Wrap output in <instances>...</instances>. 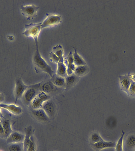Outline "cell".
<instances>
[{"instance_id":"6da1fadb","label":"cell","mask_w":135,"mask_h":151,"mask_svg":"<svg viewBox=\"0 0 135 151\" xmlns=\"http://www.w3.org/2000/svg\"><path fill=\"white\" fill-rule=\"evenodd\" d=\"M36 46V50L33 57V62L35 69L47 73L52 78L54 75V71L51 66L41 56L39 51L38 45Z\"/></svg>"},{"instance_id":"7a4b0ae2","label":"cell","mask_w":135,"mask_h":151,"mask_svg":"<svg viewBox=\"0 0 135 151\" xmlns=\"http://www.w3.org/2000/svg\"><path fill=\"white\" fill-rule=\"evenodd\" d=\"M25 30L22 35L26 37H31L35 41L36 45H38V38L41 28V22L38 23H30L25 25Z\"/></svg>"},{"instance_id":"3957f363","label":"cell","mask_w":135,"mask_h":151,"mask_svg":"<svg viewBox=\"0 0 135 151\" xmlns=\"http://www.w3.org/2000/svg\"><path fill=\"white\" fill-rule=\"evenodd\" d=\"M41 83H40L28 86L22 97L26 104H30L38 93L40 91V87Z\"/></svg>"},{"instance_id":"277c9868","label":"cell","mask_w":135,"mask_h":151,"mask_svg":"<svg viewBox=\"0 0 135 151\" xmlns=\"http://www.w3.org/2000/svg\"><path fill=\"white\" fill-rule=\"evenodd\" d=\"M39 7L34 4L21 5L20 7L21 14L27 17V19H34L37 16V13Z\"/></svg>"},{"instance_id":"5b68a950","label":"cell","mask_w":135,"mask_h":151,"mask_svg":"<svg viewBox=\"0 0 135 151\" xmlns=\"http://www.w3.org/2000/svg\"><path fill=\"white\" fill-rule=\"evenodd\" d=\"M28 86L24 83L21 78L17 77L15 80V87L14 94L15 96V102L18 99L22 97L25 91L28 88Z\"/></svg>"},{"instance_id":"8992f818","label":"cell","mask_w":135,"mask_h":151,"mask_svg":"<svg viewBox=\"0 0 135 151\" xmlns=\"http://www.w3.org/2000/svg\"><path fill=\"white\" fill-rule=\"evenodd\" d=\"M50 98L49 95L40 91L31 103L32 108L33 109L42 108L43 104L50 99Z\"/></svg>"},{"instance_id":"52a82bcc","label":"cell","mask_w":135,"mask_h":151,"mask_svg":"<svg viewBox=\"0 0 135 151\" xmlns=\"http://www.w3.org/2000/svg\"><path fill=\"white\" fill-rule=\"evenodd\" d=\"M61 17L60 15L50 14L47 15L46 18L41 22V28H47L57 25L60 23Z\"/></svg>"},{"instance_id":"ba28073f","label":"cell","mask_w":135,"mask_h":151,"mask_svg":"<svg viewBox=\"0 0 135 151\" xmlns=\"http://www.w3.org/2000/svg\"><path fill=\"white\" fill-rule=\"evenodd\" d=\"M45 111L50 119H53L57 113V106L55 102L50 99L43 105L42 108Z\"/></svg>"},{"instance_id":"9c48e42d","label":"cell","mask_w":135,"mask_h":151,"mask_svg":"<svg viewBox=\"0 0 135 151\" xmlns=\"http://www.w3.org/2000/svg\"><path fill=\"white\" fill-rule=\"evenodd\" d=\"M119 78L121 90L125 92L128 95L129 88L132 80L130 78V73L125 75L120 76Z\"/></svg>"},{"instance_id":"30bf717a","label":"cell","mask_w":135,"mask_h":151,"mask_svg":"<svg viewBox=\"0 0 135 151\" xmlns=\"http://www.w3.org/2000/svg\"><path fill=\"white\" fill-rule=\"evenodd\" d=\"M116 143L113 142H107L105 140L99 141L94 144H91V146L95 151H99L105 148L115 147Z\"/></svg>"},{"instance_id":"8fae6325","label":"cell","mask_w":135,"mask_h":151,"mask_svg":"<svg viewBox=\"0 0 135 151\" xmlns=\"http://www.w3.org/2000/svg\"><path fill=\"white\" fill-rule=\"evenodd\" d=\"M31 113L32 115L36 120L41 122H48L50 119L42 108L36 109H33Z\"/></svg>"},{"instance_id":"7c38bea8","label":"cell","mask_w":135,"mask_h":151,"mask_svg":"<svg viewBox=\"0 0 135 151\" xmlns=\"http://www.w3.org/2000/svg\"><path fill=\"white\" fill-rule=\"evenodd\" d=\"M25 135L18 132H13L7 139V143L9 144L23 142Z\"/></svg>"},{"instance_id":"4fadbf2b","label":"cell","mask_w":135,"mask_h":151,"mask_svg":"<svg viewBox=\"0 0 135 151\" xmlns=\"http://www.w3.org/2000/svg\"><path fill=\"white\" fill-rule=\"evenodd\" d=\"M0 107L1 108L7 109L12 114L14 115H18L22 113V109L20 106H16L15 104H0Z\"/></svg>"},{"instance_id":"5bb4252c","label":"cell","mask_w":135,"mask_h":151,"mask_svg":"<svg viewBox=\"0 0 135 151\" xmlns=\"http://www.w3.org/2000/svg\"><path fill=\"white\" fill-rule=\"evenodd\" d=\"M56 87L52 81H46L40 86V91L46 94H49L54 91L56 89Z\"/></svg>"},{"instance_id":"9a60e30c","label":"cell","mask_w":135,"mask_h":151,"mask_svg":"<svg viewBox=\"0 0 135 151\" xmlns=\"http://www.w3.org/2000/svg\"><path fill=\"white\" fill-rule=\"evenodd\" d=\"M65 88L66 89L70 88L75 86L79 81V77L73 74L68 75L65 77Z\"/></svg>"},{"instance_id":"2e32d148","label":"cell","mask_w":135,"mask_h":151,"mask_svg":"<svg viewBox=\"0 0 135 151\" xmlns=\"http://www.w3.org/2000/svg\"><path fill=\"white\" fill-rule=\"evenodd\" d=\"M68 66L67 67V73L68 75H71L73 74L75 68L76 66L73 63V53L70 52L67 57Z\"/></svg>"},{"instance_id":"e0dca14e","label":"cell","mask_w":135,"mask_h":151,"mask_svg":"<svg viewBox=\"0 0 135 151\" xmlns=\"http://www.w3.org/2000/svg\"><path fill=\"white\" fill-rule=\"evenodd\" d=\"M89 71V68L86 65L76 66L73 74L79 78L86 75Z\"/></svg>"},{"instance_id":"ac0fdd59","label":"cell","mask_w":135,"mask_h":151,"mask_svg":"<svg viewBox=\"0 0 135 151\" xmlns=\"http://www.w3.org/2000/svg\"><path fill=\"white\" fill-rule=\"evenodd\" d=\"M1 122L5 133L6 139H7L13 132L12 129L10 121L7 119H2L1 120Z\"/></svg>"},{"instance_id":"d6986e66","label":"cell","mask_w":135,"mask_h":151,"mask_svg":"<svg viewBox=\"0 0 135 151\" xmlns=\"http://www.w3.org/2000/svg\"><path fill=\"white\" fill-rule=\"evenodd\" d=\"M125 145L128 149H135V134H130L127 136L125 140Z\"/></svg>"},{"instance_id":"ffe728a7","label":"cell","mask_w":135,"mask_h":151,"mask_svg":"<svg viewBox=\"0 0 135 151\" xmlns=\"http://www.w3.org/2000/svg\"><path fill=\"white\" fill-rule=\"evenodd\" d=\"M57 75L65 78L67 76V67L63 62H59L57 63Z\"/></svg>"},{"instance_id":"44dd1931","label":"cell","mask_w":135,"mask_h":151,"mask_svg":"<svg viewBox=\"0 0 135 151\" xmlns=\"http://www.w3.org/2000/svg\"><path fill=\"white\" fill-rule=\"evenodd\" d=\"M74 52L73 53V63L75 66L85 65H86V62L80 56L77 52V50L73 48Z\"/></svg>"},{"instance_id":"7402d4cb","label":"cell","mask_w":135,"mask_h":151,"mask_svg":"<svg viewBox=\"0 0 135 151\" xmlns=\"http://www.w3.org/2000/svg\"><path fill=\"white\" fill-rule=\"evenodd\" d=\"M52 82L57 87H65V78L58 75H53L52 77Z\"/></svg>"},{"instance_id":"603a6c76","label":"cell","mask_w":135,"mask_h":151,"mask_svg":"<svg viewBox=\"0 0 135 151\" xmlns=\"http://www.w3.org/2000/svg\"><path fill=\"white\" fill-rule=\"evenodd\" d=\"M52 52L60 58L62 62L64 63L63 49L61 45L59 44L54 46L52 49Z\"/></svg>"},{"instance_id":"cb8c5ba5","label":"cell","mask_w":135,"mask_h":151,"mask_svg":"<svg viewBox=\"0 0 135 151\" xmlns=\"http://www.w3.org/2000/svg\"><path fill=\"white\" fill-rule=\"evenodd\" d=\"M9 151H24L23 142L11 144L9 146Z\"/></svg>"},{"instance_id":"d4e9b609","label":"cell","mask_w":135,"mask_h":151,"mask_svg":"<svg viewBox=\"0 0 135 151\" xmlns=\"http://www.w3.org/2000/svg\"><path fill=\"white\" fill-rule=\"evenodd\" d=\"M104 140L100 134L97 132H94L91 134L90 137V141L91 144H94L99 142V141Z\"/></svg>"},{"instance_id":"484cf974","label":"cell","mask_w":135,"mask_h":151,"mask_svg":"<svg viewBox=\"0 0 135 151\" xmlns=\"http://www.w3.org/2000/svg\"><path fill=\"white\" fill-rule=\"evenodd\" d=\"M125 134V132L124 131H122V133L120 137L118 139L117 143H116V145L115 147L116 151H123V142Z\"/></svg>"},{"instance_id":"4316f807","label":"cell","mask_w":135,"mask_h":151,"mask_svg":"<svg viewBox=\"0 0 135 151\" xmlns=\"http://www.w3.org/2000/svg\"><path fill=\"white\" fill-rule=\"evenodd\" d=\"M36 145L33 136L31 137L30 141V142L27 147L24 151H36Z\"/></svg>"},{"instance_id":"83f0119b","label":"cell","mask_w":135,"mask_h":151,"mask_svg":"<svg viewBox=\"0 0 135 151\" xmlns=\"http://www.w3.org/2000/svg\"><path fill=\"white\" fill-rule=\"evenodd\" d=\"M128 95L129 96L135 97V81L131 80V84L129 87Z\"/></svg>"},{"instance_id":"f1b7e54d","label":"cell","mask_w":135,"mask_h":151,"mask_svg":"<svg viewBox=\"0 0 135 151\" xmlns=\"http://www.w3.org/2000/svg\"><path fill=\"white\" fill-rule=\"evenodd\" d=\"M49 57L50 58L51 60H52V62L57 63L59 62H62L61 60L56 55H55L52 51L50 53ZM64 63V62H63Z\"/></svg>"},{"instance_id":"f546056e","label":"cell","mask_w":135,"mask_h":151,"mask_svg":"<svg viewBox=\"0 0 135 151\" xmlns=\"http://www.w3.org/2000/svg\"><path fill=\"white\" fill-rule=\"evenodd\" d=\"M0 138L1 139H6L5 133L1 122H0Z\"/></svg>"},{"instance_id":"4dcf8cb0","label":"cell","mask_w":135,"mask_h":151,"mask_svg":"<svg viewBox=\"0 0 135 151\" xmlns=\"http://www.w3.org/2000/svg\"><path fill=\"white\" fill-rule=\"evenodd\" d=\"M5 97L4 95L2 93H0V104L4 101Z\"/></svg>"},{"instance_id":"1f68e13d","label":"cell","mask_w":135,"mask_h":151,"mask_svg":"<svg viewBox=\"0 0 135 151\" xmlns=\"http://www.w3.org/2000/svg\"><path fill=\"white\" fill-rule=\"evenodd\" d=\"M8 38L10 41H13L14 40V37L13 36H12V35H8Z\"/></svg>"},{"instance_id":"d6a6232c","label":"cell","mask_w":135,"mask_h":151,"mask_svg":"<svg viewBox=\"0 0 135 151\" xmlns=\"http://www.w3.org/2000/svg\"><path fill=\"white\" fill-rule=\"evenodd\" d=\"M1 107H0V122H1V118L3 117V115H2V113H1Z\"/></svg>"},{"instance_id":"836d02e7","label":"cell","mask_w":135,"mask_h":151,"mask_svg":"<svg viewBox=\"0 0 135 151\" xmlns=\"http://www.w3.org/2000/svg\"><path fill=\"white\" fill-rule=\"evenodd\" d=\"M134 151H135V149L134 150Z\"/></svg>"},{"instance_id":"e575fe53","label":"cell","mask_w":135,"mask_h":151,"mask_svg":"<svg viewBox=\"0 0 135 151\" xmlns=\"http://www.w3.org/2000/svg\"></svg>"}]
</instances>
